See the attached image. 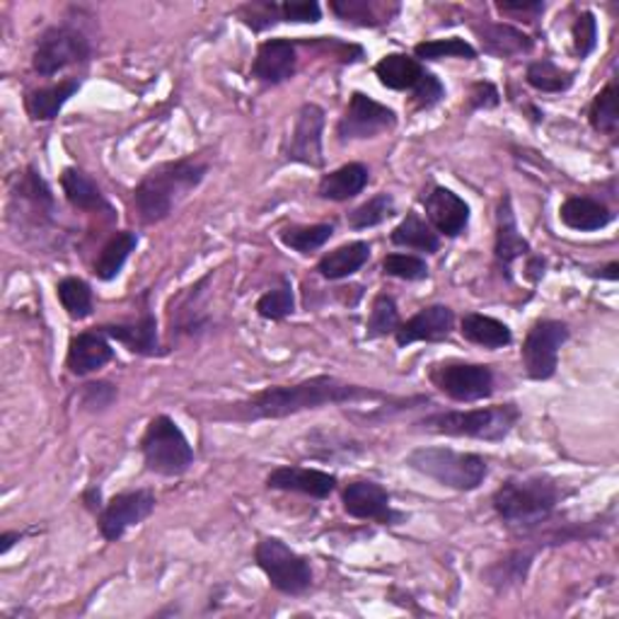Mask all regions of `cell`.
Wrapping results in <instances>:
<instances>
[{
	"label": "cell",
	"instance_id": "cell-1",
	"mask_svg": "<svg viewBox=\"0 0 619 619\" xmlns=\"http://www.w3.org/2000/svg\"><path fill=\"white\" fill-rule=\"evenodd\" d=\"M381 389L351 385L334 375H314L296 385H274L262 389L243 402L233 404L227 419L259 421V419H286L302 412L332 407V404H359V402H395Z\"/></svg>",
	"mask_w": 619,
	"mask_h": 619
},
{
	"label": "cell",
	"instance_id": "cell-2",
	"mask_svg": "<svg viewBox=\"0 0 619 619\" xmlns=\"http://www.w3.org/2000/svg\"><path fill=\"white\" fill-rule=\"evenodd\" d=\"M209 162L194 156L162 162L150 170L134 189V206L143 225H156L172 216V211L206 180Z\"/></svg>",
	"mask_w": 619,
	"mask_h": 619
},
{
	"label": "cell",
	"instance_id": "cell-3",
	"mask_svg": "<svg viewBox=\"0 0 619 619\" xmlns=\"http://www.w3.org/2000/svg\"><path fill=\"white\" fill-rule=\"evenodd\" d=\"M562 497V489L554 479L535 474L503 482L491 497V506L509 527L527 533L549 521Z\"/></svg>",
	"mask_w": 619,
	"mask_h": 619
},
{
	"label": "cell",
	"instance_id": "cell-4",
	"mask_svg": "<svg viewBox=\"0 0 619 619\" xmlns=\"http://www.w3.org/2000/svg\"><path fill=\"white\" fill-rule=\"evenodd\" d=\"M521 421V409L517 404H494V407L479 409H450L428 414L416 421L426 434L450 436V438H474L487 440V444H501L511 436L515 424Z\"/></svg>",
	"mask_w": 619,
	"mask_h": 619
},
{
	"label": "cell",
	"instance_id": "cell-5",
	"mask_svg": "<svg viewBox=\"0 0 619 619\" xmlns=\"http://www.w3.org/2000/svg\"><path fill=\"white\" fill-rule=\"evenodd\" d=\"M407 465L440 487L462 491V494L477 491L489 474V465L482 455L458 452L452 448H416L407 455Z\"/></svg>",
	"mask_w": 619,
	"mask_h": 619
},
{
	"label": "cell",
	"instance_id": "cell-6",
	"mask_svg": "<svg viewBox=\"0 0 619 619\" xmlns=\"http://www.w3.org/2000/svg\"><path fill=\"white\" fill-rule=\"evenodd\" d=\"M141 455L148 472L160 477H182L194 465V448L172 416L150 419L141 438Z\"/></svg>",
	"mask_w": 619,
	"mask_h": 619
},
{
	"label": "cell",
	"instance_id": "cell-7",
	"mask_svg": "<svg viewBox=\"0 0 619 619\" xmlns=\"http://www.w3.org/2000/svg\"><path fill=\"white\" fill-rule=\"evenodd\" d=\"M255 562L269 578L271 588L284 596L300 598L314 584L310 562L279 537H262L255 547Z\"/></svg>",
	"mask_w": 619,
	"mask_h": 619
},
{
	"label": "cell",
	"instance_id": "cell-8",
	"mask_svg": "<svg viewBox=\"0 0 619 619\" xmlns=\"http://www.w3.org/2000/svg\"><path fill=\"white\" fill-rule=\"evenodd\" d=\"M93 56V46L87 42V36L71 28V24H54L49 28L34 46L32 68L40 73L42 78H52L58 71L68 66H78L87 63Z\"/></svg>",
	"mask_w": 619,
	"mask_h": 619
},
{
	"label": "cell",
	"instance_id": "cell-9",
	"mask_svg": "<svg viewBox=\"0 0 619 619\" xmlns=\"http://www.w3.org/2000/svg\"><path fill=\"white\" fill-rule=\"evenodd\" d=\"M428 381H431L446 397L462 404L489 399L494 395V385H497L494 371H491L489 365L465 363V361L436 363L431 373H428Z\"/></svg>",
	"mask_w": 619,
	"mask_h": 619
},
{
	"label": "cell",
	"instance_id": "cell-10",
	"mask_svg": "<svg viewBox=\"0 0 619 619\" xmlns=\"http://www.w3.org/2000/svg\"><path fill=\"white\" fill-rule=\"evenodd\" d=\"M572 337L568 324L562 320H537L527 330L521 359L530 381H549L557 373L559 351Z\"/></svg>",
	"mask_w": 619,
	"mask_h": 619
},
{
	"label": "cell",
	"instance_id": "cell-11",
	"mask_svg": "<svg viewBox=\"0 0 619 619\" xmlns=\"http://www.w3.org/2000/svg\"><path fill=\"white\" fill-rule=\"evenodd\" d=\"M395 126V109H389L387 105L356 90L349 97V105L337 124V136L341 143L365 141V138H375L385 131H393Z\"/></svg>",
	"mask_w": 619,
	"mask_h": 619
},
{
	"label": "cell",
	"instance_id": "cell-12",
	"mask_svg": "<svg viewBox=\"0 0 619 619\" xmlns=\"http://www.w3.org/2000/svg\"><path fill=\"white\" fill-rule=\"evenodd\" d=\"M158 506V499L150 489H134L121 491V494L111 497L105 509L97 515V527L107 542H117L126 535V530L141 525L153 515Z\"/></svg>",
	"mask_w": 619,
	"mask_h": 619
},
{
	"label": "cell",
	"instance_id": "cell-13",
	"mask_svg": "<svg viewBox=\"0 0 619 619\" xmlns=\"http://www.w3.org/2000/svg\"><path fill=\"white\" fill-rule=\"evenodd\" d=\"M341 506L356 521H373L381 525H397L402 513L393 509L387 489L373 479H353L341 491Z\"/></svg>",
	"mask_w": 619,
	"mask_h": 619
},
{
	"label": "cell",
	"instance_id": "cell-14",
	"mask_svg": "<svg viewBox=\"0 0 619 619\" xmlns=\"http://www.w3.org/2000/svg\"><path fill=\"white\" fill-rule=\"evenodd\" d=\"M327 114L320 105L306 103L298 109L294 134H290V141L286 148V160L300 162V166H308L320 170L324 168V150H322V134H324Z\"/></svg>",
	"mask_w": 619,
	"mask_h": 619
},
{
	"label": "cell",
	"instance_id": "cell-15",
	"mask_svg": "<svg viewBox=\"0 0 619 619\" xmlns=\"http://www.w3.org/2000/svg\"><path fill=\"white\" fill-rule=\"evenodd\" d=\"M339 487V479L330 472L310 470V467L281 465L267 474V489L274 491H294L310 499H330Z\"/></svg>",
	"mask_w": 619,
	"mask_h": 619
},
{
	"label": "cell",
	"instance_id": "cell-16",
	"mask_svg": "<svg viewBox=\"0 0 619 619\" xmlns=\"http://www.w3.org/2000/svg\"><path fill=\"white\" fill-rule=\"evenodd\" d=\"M428 225L438 235L460 237L470 225V204L448 186H434V192L424 199Z\"/></svg>",
	"mask_w": 619,
	"mask_h": 619
},
{
	"label": "cell",
	"instance_id": "cell-17",
	"mask_svg": "<svg viewBox=\"0 0 619 619\" xmlns=\"http://www.w3.org/2000/svg\"><path fill=\"white\" fill-rule=\"evenodd\" d=\"M452 330L455 312L448 306H428L397 327L395 341L399 349L416 344V341H431V344H438V341L450 339Z\"/></svg>",
	"mask_w": 619,
	"mask_h": 619
},
{
	"label": "cell",
	"instance_id": "cell-18",
	"mask_svg": "<svg viewBox=\"0 0 619 619\" xmlns=\"http://www.w3.org/2000/svg\"><path fill=\"white\" fill-rule=\"evenodd\" d=\"M298 71V52L290 40H267L257 49L252 75L262 85H281L290 81Z\"/></svg>",
	"mask_w": 619,
	"mask_h": 619
},
{
	"label": "cell",
	"instance_id": "cell-19",
	"mask_svg": "<svg viewBox=\"0 0 619 619\" xmlns=\"http://www.w3.org/2000/svg\"><path fill=\"white\" fill-rule=\"evenodd\" d=\"M97 330L107 334L109 339L119 341V344H124L131 353H138V356H162V353H166L158 337V318L150 312V308H143L138 320L105 324L97 327Z\"/></svg>",
	"mask_w": 619,
	"mask_h": 619
},
{
	"label": "cell",
	"instance_id": "cell-20",
	"mask_svg": "<svg viewBox=\"0 0 619 619\" xmlns=\"http://www.w3.org/2000/svg\"><path fill=\"white\" fill-rule=\"evenodd\" d=\"M530 255V243L517 231V218L513 211V201L506 194L499 201L497 209V243H494V259L499 264L501 274L511 279V267L515 259Z\"/></svg>",
	"mask_w": 619,
	"mask_h": 619
},
{
	"label": "cell",
	"instance_id": "cell-21",
	"mask_svg": "<svg viewBox=\"0 0 619 619\" xmlns=\"http://www.w3.org/2000/svg\"><path fill=\"white\" fill-rule=\"evenodd\" d=\"M111 359H114V349L109 344V337L95 327V332H81L71 339L66 369L73 375L83 377L105 369Z\"/></svg>",
	"mask_w": 619,
	"mask_h": 619
},
{
	"label": "cell",
	"instance_id": "cell-22",
	"mask_svg": "<svg viewBox=\"0 0 619 619\" xmlns=\"http://www.w3.org/2000/svg\"><path fill=\"white\" fill-rule=\"evenodd\" d=\"M61 189L73 209L85 213H105L107 218H114V211L105 199L103 189L81 168H66L61 172Z\"/></svg>",
	"mask_w": 619,
	"mask_h": 619
},
{
	"label": "cell",
	"instance_id": "cell-23",
	"mask_svg": "<svg viewBox=\"0 0 619 619\" xmlns=\"http://www.w3.org/2000/svg\"><path fill=\"white\" fill-rule=\"evenodd\" d=\"M559 221L576 233H596L615 221V213L598 199L568 196L559 206Z\"/></svg>",
	"mask_w": 619,
	"mask_h": 619
},
{
	"label": "cell",
	"instance_id": "cell-24",
	"mask_svg": "<svg viewBox=\"0 0 619 619\" xmlns=\"http://www.w3.org/2000/svg\"><path fill=\"white\" fill-rule=\"evenodd\" d=\"M371 259V243L365 239H353V243L341 245L318 262V271L327 281H344L349 276L359 274Z\"/></svg>",
	"mask_w": 619,
	"mask_h": 619
},
{
	"label": "cell",
	"instance_id": "cell-25",
	"mask_svg": "<svg viewBox=\"0 0 619 619\" xmlns=\"http://www.w3.org/2000/svg\"><path fill=\"white\" fill-rule=\"evenodd\" d=\"M424 63L409 54H387L375 63V78L381 81V85L387 87V90L414 93L424 81Z\"/></svg>",
	"mask_w": 619,
	"mask_h": 619
},
{
	"label": "cell",
	"instance_id": "cell-26",
	"mask_svg": "<svg viewBox=\"0 0 619 619\" xmlns=\"http://www.w3.org/2000/svg\"><path fill=\"white\" fill-rule=\"evenodd\" d=\"M81 87V78H66L56 85L36 87V90H30L28 97H24V107H28V114L34 121H54Z\"/></svg>",
	"mask_w": 619,
	"mask_h": 619
},
{
	"label": "cell",
	"instance_id": "cell-27",
	"mask_svg": "<svg viewBox=\"0 0 619 619\" xmlns=\"http://www.w3.org/2000/svg\"><path fill=\"white\" fill-rule=\"evenodd\" d=\"M330 10L339 20L356 24V28H383L393 22L399 12V3L387 0H332Z\"/></svg>",
	"mask_w": 619,
	"mask_h": 619
},
{
	"label": "cell",
	"instance_id": "cell-28",
	"mask_svg": "<svg viewBox=\"0 0 619 619\" xmlns=\"http://www.w3.org/2000/svg\"><path fill=\"white\" fill-rule=\"evenodd\" d=\"M371 182V170L363 166V162H349V166H341L339 170L324 174L318 186V196L324 201H349L353 196H359L365 186Z\"/></svg>",
	"mask_w": 619,
	"mask_h": 619
},
{
	"label": "cell",
	"instance_id": "cell-29",
	"mask_svg": "<svg viewBox=\"0 0 619 619\" xmlns=\"http://www.w3.org/2000/svg\"><path fill=\"white\" fill-rule=\"evenodd\" d=\"M460 334L470 341V344L484 346L489 351H497L513 344V332L506 322H501L491 314L482 312H467L460 320Z\"/></svg>",
	"mask_w": 619,
	"mask_h": 619
},
{
	"label": "cell",
	"instance_id": "cell-30",
	"mask_svg": "<svg viewBox=\"0 0 619 619\" xmlns=\"http://www.w3.org/2000/svg\"><path fill=\"white\" fill-rule=\"evenodd\" d=\"M479 36H482V49L491 56L509 58V56H521L533 52V36H527L523 30H515L511 24L501 22H484V28H477Z\"/></svg>",
	"mask_w": 619,
	"mask_h": 619
},
{
	"label": "cell",
	"instance_id": "cell-31",
	"mask_svg": "<svg viewBox=\"0 0 619 619\" xmlns=\"http://www.w3.org/2000/svg\"><path fill=\"white\" fill-rule=\"evenodd\" d=\"M136 247H138V233L134 231L114 233L103 245V249H99V255L93 264V274L99 281H114L121 274L126 259L131 257V252Z\"/></svg>",
	"mask_w": 619,
	"mask_h": 619
},
{
	"label": "cell",
	"instance_id": "cell-32",
	"mask_svg": "<svg viewBox=\"0 0 619 619\" xmlns=\"http://www.w3.org/2000/svg\"><path fill=\"white\" fill-rule=\"evenodd\" d=\"M389 243L397 247L426 252V255H436L440 247V235L419 216V213L409 211L395 231L389 233Z\"/></svg>",
	"mask_w": 619,
	"mask_h": 619
},
{
	"label": "cell",
	"instance_id": "cell-33",
	"mask_svg": "<svg viewBox=\"0 0 619 619\" xmlns=\"http://www.w3.org/2000/svg\"><path fill=\"white\" fill-rule=\"evenodd\" d=\"M533 559H535L533 552L513 549L501 562L487 568V584L494 586L497 590H506L511 586L525 584L530 566H533Z\"/></svg>",
	"mask_w": 619,
	"mask_h": 619
},
{
	"label": "cell",
	"instance_id": "cell-34",
	"mask_svg": "<svg viewBox=\"0 0 619 619\" xmlns=\"http://www.w3.org/2000/svg\"><path fill=\"white\" fill-rule=\"evenodd\" d=\"M334 235L332 223H314V225H288L279 233L281 245L298 252V255H312L322 249Z\"/></svg>",
	"mask_w": 619,
	"mask_h": 619
},
{
	"label": "cell",
	"instance_id": "cell-35",
	"mask_svg": "<svg viewBox=\"0 0 619 619\" xmlns=\"http://www.w3.org/2000/svg\"><path fill=\"white\" fill-rule=\"evenodd\" d=\"M525 81H527L530 87H535L537 93L557 95V93H566L568 87L574 85L576 75L572 71L557 66V63L549 61V58H540V61H533L527 66Z\"/></svg>",
	"mask_w": 619,
	"mask_h": 619
},
{
	"label": "cell",
	"instance_id": "cell-36",
	"mask_svg": "<svg viewBox=\"0 0 619 619\" xmlns=\"http://www.w3.org/2000/svg\"><path fill=\"white\" fill-rule=\"evenodd\" d=\"M56 296L61 308L68 312L71 320H87L95 312L93 288L87 281L78 279V276H68V279L58 281Z\"/></svg>",
	"mask_w": 619,
	"mask_h": 619
},
{
	"label": "cell",
	"instance_id": "cell-37",
	"mask_svg": "<svg viewBox=\"0 0 619 619\" xmlns=\"http://www.w3.org/2000/svg\"><path fill=\"white\" fill-rule=\"evenodd\" d=\"M395 209H397L395 196L381 192L365 201V204H361L359 209H353L346 216V223L351 231H369V227H375V225L385 223L387 218H393Z\"/></svg>",
	"mask_w": 619,
	"mask_h": 619
},
{
	"label": "cell",
	"instance_id": "cell-38",
	"mask_svg": "<svg viewBox=\"0 0 619 619\" xmlns=\"http://www.w3.org/2000/svg\"><path fill=\"white\" fill-rule=\"evenodd\" d=\"M588 121L593 129L605 136H617L619 114H617V85L608 83L602 90L593 97L588 107Z\"/></svg>",
	"mask_w": 619,
	"mask_h": 619
},
{
	"label": "cell",
	"instance_id": "cell-39",
	"mask_svg": "<svg viewBox=\"0 0 619 619\" xmlns=\"http://www.w3.org/2000/svg\"><path fill=\"white\" fill-rule=\"evenodd\" d=\"M414 58L416 61H444V58H465L472 61L477 58V49L460 40V36H448V40H428L419 42L414 46Z\"/></svg>",
	"mask_w": 619,
	"mask_h": 619
},
{
	"label": "cell",
	"instance_id": "cell-40",
	"mask_svg": "<svg viewBox=\"0 0 619 619\" xmlns=\"http://www.w3.org/2000/svg\"><path fill=\"white\" fill-rule=\"evenodd\" d=\"M399 320V308L397 300L389 294H377L371 308L369 324H365V339H381L387 334H395Z\"/></svg>",
	"mask_w": 619,
	"mask_h": 619
},
{
	"label": "cell",
	"instance_id": "cell-41",
	"mask_svg": "<svg viewBox=\"0 0 619 619\" xmlns=\"http://www.w3.org/2000/svg\"><path fill=\"white\" fill-rule=\"evenodd\" d=\"M296 312V298H294V286H290L288 279H281V284L267 290L259 300H257V314L264 320L271 322H281L290 314Z\"/></svg>",
	"mask_w": 619,
	"mask_h": 619
},
{
	"label": "cell",
	"instance_id": "cell-42",
	"mask_svg": "<svg viewBox=\"0 0 619 619\" xmlns=\"http://www.w3.org/2000/svg\"><path fill=\"white\" fill-rule=\"evenodd\" d=\"M383 274L393 276L402 281H426L428 279V264L426 259L416 255H404V252H393L383 259Z\"/></svg>",
	"mask_w": 619,
	"mask_h": 619
},
{
	"label": "cell",
	"instance_id": "cell-43",
	"mask_svg": "<svg viewBox=\"0 0 619 619\" xmlns=\"http://www.w3.org/2000/svg\"><path fill=\"white\" fill-rule=\"evenodd\" d=\"M237 18L243 20L252 32H264L274 28L276 22H281V6L271 3V0H252L237 8Z\"/></svg>",
	"mask_w": 619,
	"mask_h": 619
},
{
	"label": "cell",
	"instance_id": "cell-44",
	"mask_svg": "<svg viewBox=\"0 0 619 619\" xmlns=\"http://www.w3.org/2000/svg\"><path fill=\"white\" fill-rule=\"evenodd\" d=\"M572 34H574L576 56L580 61L588 58L593 52H596V46H598V20H596V15H593L590 10L580 12V15L574 22Z\"/></svg>",
	"mask_w": 619,
	"mask_h": 619
},
{
	"label": "cell",
	"instance_id": "cell-45",
	"mask_svg": "<svg viewBox=\"0 0 619 619\" xmlns=\"http://www.w3.org/2000/svg\"><path fill=\"white\" fill-rule=\"evenodd\" d=\"M320 20L322 8L314 0H288V3H281V22L318 24Z\"/></svg>",
	"mask_w": 619,
	"mask_h": 619
},
{
	"label": "cell",
	"instance_id": "cell-46",
	"mask_svg": "<svg viewBox=\"0 0 619 619\" xmlns=\"http://www.w3.org/2000/svg\"><path fill=\"white\" fill-rule=\"evenodd\" d=\"M412 95H414L412 99H414L416 109H434L440 103V99L446 97V87H444V83L436 78L434 73L426 71L424 81L419 83V87H416Z\"/></svg>",
	"mask_w": 619,
	"mask_h": 619
},
{
	"label": "cell",
	"instance_id": "cell-47",
	"mask_svg": "<svg viewBox=\"0 0 619 619\" xmlns=\"http://www.w3.org/2000/svg\"><path fill=\"white\" fill-rule=\"evenodd\" d=\"M117 395H119V389L111 383H90L83 387V407L90 412H103V409L111 407Z\"/></svg>",
	"mask_w": 619,
	"mask_h": 619
},
{
	"label": "cell",
	"instance_id": "cell-48",
	"mask_svg": "<svg viewBox=\"0 0 619 619\" xmlns=\"http://www.w3.org/2000/svg\"><path fill=\"white\" fill-rule=\"evenodd\" d=\"M501 103V95L494 83H474L470 90V109H494Z\"/></svg>",
	"mask_w": 619,
	"mask_h": 619
},
{
	"label": "cell",
	"instance_id": "cell-49",
	"mask_svg": "<svg viewBox=\"0 0 619 619\" xmlns=\"http://www.w3.org/2000/svg\"><path fill=\"white\" fill-rule=\"evenodd\" d=\"M545 3H497V10L499 12H506V15H521V18H527V22H533L537 15H542L545 12Z\"/></svg>",
	"mask_w": 619,
	"mask_h": 619
},
{
	"label": "cell",
	"instance_id": "cell-50",
	"mask_svg": "<svg viewBox=\"0 0 619 619\" xmlns=\"http://www.w3.org/2000/svg\"><path fill=\"white\" fill-rule=\"evenodd\" d=\"M83 503H85V509L87 511H93V513H99L105 509V503H103V491H99L97 487H90L83 494Z\"/></svg>",
	"mask_w": 619,
	"mask_h": 619
},
{
	"label": "cell",
	"instance_id": "cell-51",
	"mask_svg": "<svg viewBox=\"0 0 619 619\" xmlns=\"http://www.w3.org/2000/svg\"><path fill=\"white\" fill-rule=\"evenodd\" d=\"M22 537H24V533H20V530H6V533L0 535V554H8Z\"/></svg>",
	"mask_w": 619,
	"mask_h": 619
}]
</instances>
